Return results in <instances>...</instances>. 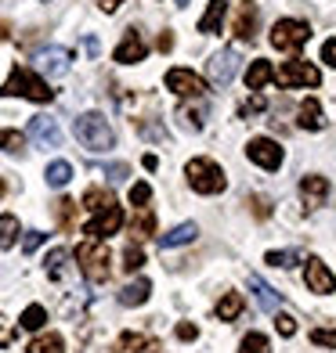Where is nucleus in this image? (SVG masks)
Wrapping results in <instances>:
<instances>
[{"label": "nucleus", "instance_id": "dca6fc26", "mask_svg": "<svg viewBox=\"0 0 336 353\" xmlns=\"http://www.w3.org/2000/svg\"><path fill=\"white\" fill-rule=\"evenodd\" d=\"M196 234H199V228H196V223H178V228H174V231L159 234V249H178V245H192V242H196Z\"/></svg>", "mask_w": 336, "mask_h": 353}, {"label": "nucleus", "instance_id": "0eeeda50", "mask_svg": "<svg viewBox=\"0 0 336 353\" xmlns=\"http://www.w3.org/2000/svg\"><path fill=\"white\" fill-rule=\"evenodd\" d=\"M239 51L235 47H221V51L210 58V65H206V72H210V83L214 87H228L232 83V76H235V69H239Z\"/></svg>", "mask_w": 336, "mask_h": 353}, {"label": "nucleus", "instance_id": "a878e982", "mask_svg": "<svg viewBox=\"0 0 336 353\" xmlns=\"http://www.w3.org/2000/svg\"><path fill=\"white\" fill-rule=\"evenodd\" d=\"M243 307H246L243 296H239V292H228V296L217 303V317H221V321H235L239 314H243Z\"/></svg>", "mask_w": 336, "mask_h": 353}, {"label": "nucleus", "instance_id": "5fc2aeb1", "mask_svg": "<svg viewBox=\"0 0 336 353\" xmlns=\"http://www.w3.org/2000/svg\"><path fill=\"white\" fill-rule=\"evenodd\" d=\"M0 195H4V181H0Z\"/></svg>", "mask_w": 336, "mask_h": 353}, {"label": "nucleus", "instance_id": "f03ea898", "mask_svg": "<svg viewBox=\"0 0 336 353\" xmlns=\"http://www.w3.org/2000/svg\"><path fill=\"white\" fill-rule=\"evenodd\" d=\"M73 134L87 152H109L112 144H116V134H112V126L102 112H84V116H76Z\"/></svg>", "mask_w": 336, "mask_h": 353}, {"label": "nucleus", "instance_id": "473e14b6", "mask_svg": "<svg viewBox=\"0 0 336 353\" xmlns=\"http://www.w3.org/2000/svg\"><path fill=\"white\" fill-rule=\"evenodd\" d=\"M264 263H271V267H297V263H300V252H297V249L268 252V256H264Z\"/></svg>", "mask_w": 336, "mask_h": 353}, {"label": "nucleus", "instance_id": "423d86ee", "mask_svg": "<svg viewBox=\"0 0 336 353\" xmlns=\"http://www.w3.org/2000/svg\"><path fill=\"white\" fill-rule=\"evenodd\" d=\"M275 79L282 87H318V83H322V72H318L311 61L293 58V61H286V65L275 72Z\"/></svg>", "mask_w": 336, "mask_h": 353}, {"label": "nucleus", "instance_id": "49530a36", "mask_svg": "<svg viewBox=\"0 0 336 353\" xmlns=\"http://www.w3.org/2000/svg\"><path fill=\"white\" fill-rule=\"evenodd\" d=\"M170 47H174V37L163 33V37H159V51H170Z\"/></svg>", "mask_w": 336, "mask_h": 353}, {"label": "nucleus", "instance_id": "c9c22d12", "mask_svg": "<svg viewBox=\"0 0 336 353\" xmlns=\"http://www.w3.org/2000/svg\"><path fill=\"white\" fill-rule=\"evenodd\" d=\"M73 213H76V202H69V199H58L55 202V216H58L62 228H69V223H73Z\"/></svg>", "mask_w": 336, "mask_h": 353}, {"label": "nucleus", "instance_id": "c85d7f7f", "mask_svg": "<svg viewBox=\"0 0 336 353\" xmlns=\"http://www.w3.org/2000/svg\"><path fill=\"white\" fill-rule=\"evenodd\" d=\"M15 242H19V220L11 213H4L0 216V249H11Z\"/></svg>", "mask_w": 336, "mask_h": 353}, {"label": "nucleus", "instance_id": "79ce46f5", "mask_svg": "<svg viewBox=\"0 0 336 353\" xmlns=\"http://www.w3.org/2000/svg\"><path fill=\"white\" fill-rule=\"evenodd\" d=\"M275 328H279V335H286V339H290V335H297V321H293L290 314H275Z\"/></svg>", "mask_w": 336, "mask_h": 353}, {"label": "nucleus", "instance_id": "f257e3e1", "mask_svg": "<svg viewBox=\"0 0 336 353\" xmlns=\"http://www.w3.org/2000/svg\"><path fill=\"white\" fill-rule=\"evenodd\" d=\"M0 94H4V98H29V101H37V105H47V101L55 98V90L47 87L33 69H26V65H15L11 69V76L4 79Z\"/></svg>", "mask_w": 336, "mask_h": 353}, {"label": "nucleus", "instance_id": "bb28decb", "mask_svg": "<svg viewBox=\"0 0 336 353\" xmlns=\"http://www.w3.org/2000/svg\"><path fill=\"white\" fill-rule=\"evenodd\" d=\"M66 263H69V252L66 249H51V252H47V260H44V267H47V278H62V274H66Z\"/></svg>", "mask_w": 336, "mask_h": 353}, {"label": "nucleus", "instance_id": "4c0bfd02", "mask_svg": "<svg viewBox=\"0 0 336 353\" xmlns=\"http://www.w3.org/2000/svg\"><path fill=\"white\" fill-rule=\"evenodd\" d=\"M149 199H152V188H149L145 181H138V184L131 188V205H149Z\"/></svg>", "mask_w": 336, "mask_h": 353}, {"label": "nucleus", "instance_id": "6ab92c4d", "mask_svg": "<svg viewBox=\"0 0 336 353\" xmlns=\"http://www.w3.org/2000/svg\"><path fill=\"white\" fill-rule=\"evenodd\" d=\"M149 296H152V281L138 278V281H131V285H123L120 303H123V307H141V303H149Z\"/></svg>", "mask_w": 336, "mask_h": 353}, {"label": "nucleus", "instance_id": "f3484780", "mask_svg": "<svg viewBox=\"0 0 336 353\" xmlns=\"http://www.w3.org/2000/svg\"><path fill=\"white\" fill-rule=\"evenodd\" d=\"M250 288H253V296H257V303L268 310V314H279V303H282V296L271 288L264 278H257V274H250Z\"/></svg>", "mask_w": 336, "mask_h": 353}, {"label": "nucleus", "instance_id": "3c124183", "mask_svg": "<svg viewBox=\"0 0 336 353\" xmlns=\"http://www.w3.org/2000/svg\"><path fill=\"white\" fill-rule=\"evenodd\" d=\"M141 166H145V170H156L159 159H156V155H145V159H141Z\"/></svg>", "mask_w": 336, "mask_h": 353}, {"label": "nucleus", "instance_id": "9b49d317", "mask_svg": "<svg viewBox=\"0 0 336 353\" xmlns=\"http://www.w3.org/2000/svg\"><path fill=\"white\" fill-rule=\"evenodd\" d=\"M69 65H73V54L66 51V47H44V51L37 54V69L44 76H51V79H62L69 72Z\"/></svg>", "mask_w": 336, "mask_h": 353}, {"label": "nucleus", "instance_id": "8fccbe9b", "mask_svg": "<svg viewBox=\"0 0 336 353\" xmlns=\"http://www.w3.org/2000/svg\"><path fill=\"white\" fill-rule=\"evenodd\" d=\"M250 108H253V112L264 108V98H261V94H253V98H250Z\"/></svg>", "mask_w": 336, "mask_h": 353}, {"label": "nucleus", "instance_id": "72a5a7b5", "mask_svg": "<svg viewBox=\"0 0 336 353\" xmlns=\"http://www.w3.org/2000/svg\"><path fill=\"white\" fill-rule=\"evenodd\" d=\"M141 267H145V252H141L138 245H127L123 249V270L134 274V270H141Z\"/></svg>", "mask_w": 336, "mask_h": 353}, {"label": "nucleus", "instance_id": "09e8293b", "mask_svg": "<svg viewBox=\"0 0 336 353\" xmlns=\"http://www.w3.org/2000/svg\"><path fill=\"white\" fill-rule=\"evenodd\" d=\"M120 4H123V0H102V11H109V14H112V11L120 8Z\"/></svg>", "mask_w": 336, "mask_h": 353}, {"label": "nucleus", "instance_id": "393cba45", "mask_svg": "<svg viewBox=\"0 0 336 353\" xmlns=\"http://www.w3.org/2000/svg\"><path fill=\"white\" fill-rule=\"evenodd\" d=\"M66 343H62L58 332H47V335H37L33 343H29V353H62Z\"/></svg>", "mask_w": 336, "mask_h": 353}, {"label": "nucleus", "instance_id": "2eb2a0df", "mask_svg": "<svg viewBox=\"0 0 336 353\" xmlns=\"http://www.w3.org/2000/svg\"><path fill=\"white\" fill-rule=\"evenodd\" d=\"M235 37L239 40H250L257 37V4L246 0V4H239V14H235Z\"/></svg>", "mask_w": 336, "mask_h": 353}, {"label": "nucleus", "instance_id": "c756f323", "mask_svg": "<svg viewBox=\"0 0 336 353\" xmlns=\"http://www.w3.org/2000/svg\"><path fill=\"white\" fill-rule=\"evenodd\" d=\"M22 148H26V134H19V130H0V152L22 155Z\"/></svg>", "mask_w": 336, "mask_h": 353}, {"label": "nucleus", "instance_id": "de8ad7c7", "mask_svg": "<svg viewBox=\"0 0 336 353\" xmlns=\"http://www.w3.org/2000/svg\"><path fill=\"white\" fill-rule=\"evenodd\" d=\"M84 47H87V54H98V40L94 37H84Z\"/></svg>", "mask_w": 336, "mask_h": 353}, {"label": "nucleus", "instance_id": "7c9ffc66", "mask_svg": "<svg viewBox=\"0 0 336 353\" xmlns=\"http://www.w3.org/2000/svg\"><path fill=\"white\" fill-rule=\"evenodd\" d=\"M239 353H271V343H268V335L261 332H250L243 343H239Z\"/></svg>", "mask_w": 336, "mask_h": 353}, {"label": "nucleus", "instance_id": "6e6552de", "mask_svg": "<svg viewBox=\"0 0 336 353\" xmlns=\"http://www.w3.org/2000/svg\"><path fill=\"white\" fill-rule=\"evenodd\" d=\"M120 228H123V210H120L116 202H112V205H105V210L94 213V220L84 228V234H87V238H98V242H102V238L116 234Z\"/></svg>", "mask_w": 336, "mask_h": 353}, {"label": "nucleus", "instance_id": "37998d69", "mask_svg": "<svg viewBox=\"0 0 336 353\" xmlns=\"http://www.w3.org/2000/svg\"><path fill=\"white\" fill-rule=\"evenodd\" d=\"M250 202H253V213H257L261 220H264V216H271V202H268L264 195H253Z\"/></svg>", "mask_w": 336, "mask_h": 353}, {"label": "nucleus", "instance_id": "aec40b11", "mask_svg": "<svg viewBox=\"0 0 336 353\" xmlns=\"http://www.w3.org/2000/svg\"><path fill=\"white\" fill-rule=\"evenodd\" d=\"M224 11H228V0H210V8H206V14L199 19V33H221V22H224Z\"/></svg>", "mask_w": 336, "mask_h": 353}, {"label": "nucleus", "instance_id": "e433bc0d", "mask_svg": "<svg viewBox=\"0 0 336 353\" xmlns=\"http://www.w3.org/2000/svg\"><path fill=\"white\" fill-rule=\"evenodd\" d=\"M152 231H156V216L145 210V213H141V216L134 220V234H138V238H149Z\"/></svg>", "mask_w": 336, "mask_h": 353}, {"label": "nucleus", "instance_id": "cd10ccee", "mask_svg": "<svg viewBox=\"0 0 336 353\" xmlns=\"http://www.w3.org/2000/svg\"><path fill=\"white\" fill-rule=\"evenodd\" d=\"M44 321H47V310L40 307V303H33V307H26V310H22V321H19V325H22L26 332H40V328H44Z\"/></svg>", "mask_w": 336, "mask_h": 353}, {"label": "nucleus", "instance_id": "ea45409f", "mask_svg": "<svg viewBox=\"0 0 336 353\" xmlns=\"http://www.w3.org/2000/svg\"><path fill=\"white\" fill-rule=\"evenodd\" d=\"M44 242H47V234H44V231H26V238H22V252H37Z\"/></svg>", "mask_w": 336, "mask_h": 353}, {"label": "nucleus", "instance_id": "b1692460", "mask_svg": "<svg viewBox=\"0 0 336 353\" xmlns=\"http://www.w3.org/2000/svg\"><path fill=\"white\" fill-rule=\"evenodd\" d=\"M44 181L51 184V188H66L73 181V166L66 163V159H55V163L44 170Z\"/></svg>", "mask_w": 336, "mask_h": 353}, {"label": "nucleus", "instance_id": "864d4df0", "mask_svg": "<svg viewBox=\"0 0 336 353\" xmlns=\"http://www.w3.org/2000/svg\"><path fill=\"white\" fill-rule=\"evenodd\" d=\"M192 4V0H178V8H188Z\"/></svg>", "mask_w": 336, "mask_h": 353}, {"label": "nucleus", "instance_id": "603ef678", "mask_svg": "<svg viewBox=\"0 0 336 353\" xmlns=\"http://www.w3.org/2000/svg\"><path fill=\"white\" fill-rule=\"evenodd\" d=\"M11 343V332H4V328H0V346H8Z\"/></svg>", "mask_w": 336, "mask_h": 353}, {"label": "nucleus", "instance_id": "9d476101", "mask_svg": "<svg viewBox=\"0 0 336 353\" xmlns=\"http://www.w3.org/2000/svg\"><path fill=\"white\" fill-rule=\"evenodd\" d=\"M26 137L37 141V148H58L62 144V130L51 116H33L26 126Z\"/></svg>", "mask_w": 336, "mask_h": 353}, {"label": "nucleus", "instance_id": "f8f14e48", "mask_svg": "<svg viewBox=\"0 0 336 353\" xmlns=\"http://www.w3.org/2000/svg\"><path fill=\"white\" fill-rule=\"evenodd\" d=\"M167 87L178 94V98H203L206 94V83L192 69H170L167 72Z\"/></svg>", "mask_w": 336, "mask_h": 353}, {"label": "nucleus", "instance_id": "7ed1b4c3", "mask_svg": "<svg viewBox=\"0 0 336 353\" xmlns=\"http://www.w3.org/2000/svg\"><path fill=\"white\" fill-rule=\"evenodd\" d=\"M185 176H188L192 191H199V195H217V191L228 188V176H224V170L214 159H192L185 166Z\"/></svg>", "mask_w": 336, "mask_h": 353}, {"label": "nucleus", "instance_id": "a19ab883", "mask_svg": "<svg viewBox=\"0 0 336 353\" xmlns=\"http://www.w3.org/2000/svg\"><path fill=\"white\" fill-rule=\"evenodd\" d=\"M311 343L333 346V350H336V328H315V332H311Z\"/></svg>", "mask_w": 336, "mask_h": 353}, {"label": "nucleus", "instance_id": "1a4fd4ad", "mask_svg": "<svg viewBox=\"0 0 336 353\" xmlns=\"http://www.w3.org/2000/svg\"><path fill=\"white\" fill-rule=\"evenodd\" d=\"M246 155H250V163H257L261 170H279L282 166V148H279V141H271V137H253L246 144Z\"/></svg>", "mask_w": 336, "mask_h": 353}, {"label": "nucleus", "instance_id": "4be33fe9", "mask_svg": "<svg viewBox=\"0 0 336 353\" xmlns=\"http://www.w3.org/2000/svg\"><path fill=\"white\" fill-rule=\"evenodd\" d=\"M300 130H322V126H326V119H322V105H318L315 98H308V101H304L300 105Z\"/></svg>", "mask_w": 336, "mask_h": 353}, {"label": "nucleus", "instance_id": "a18cd8bd", "mask_svg": "<svg viewBox=\"0 0 336 353\" xmlns=\"http://www.w3.org/2000/svg\"><path fill=\"white\" fill-rule=\"evenodd\" d=\"M322 61H326V65H333V69H336V37L322 43Z\"/></svg>", "mask_w": 336, "mask_h": 353}, {"label": "nucleus", "instance_id": "20e7f679", "mask_svg": "<svg viewBox=\"0 0 336 353\" xmlns=\"http://www.w3.org/2000/svg\"><path fill=\"white\" fill-rule=\"evenodd\" d=\"M76 260H80V270L87 274V281H109V249L98 238H87V242L76 245Z\"/></svg>", "mask_w": 336, "mask_h": 353}, {"label": "nucleus", "instance_id": "4468645a", "mask_svg": "<svg viewBox=\"0 0 336 353\" xmlns=\"http://www.w3.org/2000/svg\"><path fill=\"white\" fill-rule=\"evenodd\" d=\"M145 54H149V43L141 40L138 29H131V33L120 40V47H116V61H120V65H134V61H145Z\"/></svg>", "mask_w": 336, "mask_h": 353}, {"label": "nucleus", "instance_id": "ddd939ff", "mask_svg": "<svg viewBox=\"0 0 336 353\" xmlns=\"http://www.w3.org/2000/svg\"><path fill=\"white\" fill-rule=\"evenodd\" d=\"M308 292H318V296L336 292V274L322 260H318V256H311V260H308Z\"/></svg>", "mask_w": 336, "mask_h": 353}, {"label": "nucleus", "instance_id": "f704fd0d", "mask_svg": "<svg viewBox=\"0 0 336 353\" xmlns=\"http://www.w3.org/2000/svg\"><path fill=\"white\" fill-rule=\"evenodd\" d=\"M178 119L188 126V130H203V119H206V112H203V108H181V112H178Z\"/></svg>", "mask_w": 336, "mask_h": 353}, {"label": "nucleus", "instance_id": "c03bdc74", "mask_svg": "<svg viewBox=\"0 0 336 353\" xmlns=\"http://www.w3.org/2000/svg\"><path fill=\"white\" fill-rule=\"evenodd\" d=\"M178 339H185V343L199 339V328H196V325H188V321H181V325H178Z\"/></svg>", "mask_w": 336, "mask_h": 353}, {"label": "nucleus", "instance_id": "5701e85b", "mask_svg": "<svg viewBox=\"0 0 336 353\" xmlns=\"http://www.w3.org/2000/svg\"><path fill=\"white\" fill-rule=\"evenodd\" d=\"M268 79H275V69H271L264 58H257V61L250 65V72H246V90H253V94H257V90L268 83Z\"/></svg>", "mask_w": 336, "mask_h": 353}, {"label": "nucleus", "instance_id": "2f4dec72", "mask_svg": "<svg viewBox=\"0 0 336 353\" xmlns=\"http://www.w3.org/2000/svg\"><path fill=\"white\" fill-rule=\"evenodd\" d=\"M112 202H116V199H112L109 191H102V188H91L87 195H84V205H87L91 213H98V210H105V205H112Z\"/></svg>", "mask_w": 336, "mask_h": 353}, {"label": "nucleus", "instance_id": "a211bd4d", "mask_svg": "<svg viewBox=\"0 0 336 353\" xmlns=\"http://www.w3.org/2000/svg\"><path fill=\"white\" fill-rule=\"evenodd\" d=\"M300 195L308 199V205H322L329 199V181H326V176H304V181H300Z\"/></svg>", "mask_w": 336, "mask_h": 353}, {"label": "nucleus", "instance_id": "412c9836", "mask_svg": "<svg viewBox=\"0 0 336 353\" xmlns=\"http://www.w3.org/2000/svg\"><path fill=\"white\" fill-rule=\"evenodd\" d=\"M149 350H159V343L149 339V335H138V332L120 335V343H116V353H149Z\"/></svg>", "mask_w": 336, "mask_h": 353}, {"label": "nucleus", "instance_id": "58836bf2", "mask_svg": "<svg viewBox=\"0 0 336 353\" xmlns=\"http://www.w3.org/2000/svg\"><path fill=\"white\" fill-rule=\"evenodd\" d=\"M102 173L109 176V181H112V184H120V181H123V176H131V166H127V163H109V166H105Z\"/></svg>", "mask_w": 336, "mask_h": 353}, {"label": "nucleus", "instance_id": "39448f33", "mask_svg": "<svg viewBox=\"0 0 336 353\" xmlns=\"http://www.w3.org/2000/svg\"><path fill=\"white\" fill-rule=\"evenodd\" d=\"M308 40H311V26L300 19H279L271 26V47H279V51H300Z\"/></svg>", "mask_w": 336, "mask_h": 353}]
</instances>
